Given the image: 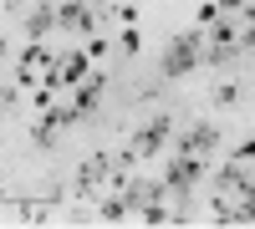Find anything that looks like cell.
<instances>
[{
    "mask_svg": "<svg viewBox=\"0 0 255 229\" xmlns=\"http://www.w3.org/2000/svg\"><path fill=\"white\" fill-rule=\"evenodd\" d=\"M204 41H209V36H199V31H179V36L163 46V76H168V81L189 76V72L204 61Z\"/></svg>",
    "mask_w": 255,
    "mask_h": 229,
    "instance_id": "obj_1",
    "label": "cell"
},
{
    "mask_svg": "<svg viewBox=\"0 0 255 229\" xmlns=\"http://www.w3.org/2000/svg\"><path fill=\"white\" fill-rule=\"evenodd\" d=\"M204 168H209V163H204L199 153H179V158L163 168V189H174V199H184V194L204 178Z\"/></svg>",
    "mask_w": 255,
    "mask_h": 229,
    "instance_id": "obj_2",
    "label": "cell"
},
{
    "mask_svg": "<svg viewBox=\"0 0 255 229\" xmlns=\"http://www.w3.org/2000/svg\"><path fill=\"white\" fill-rule=\"evenodd\" d=\"M168 138H174V117H153V122H143V128H133V138H128V143H133V153L138 158H158L163 148H168Z\"/></svg>",
    "mask_w": 255,
    "mask_h": 229,
    "instance_id": "obj_3",
    "label": "cell"
},
{
    "mask_svg": "<svg viewBox=\"0 0 255 229\" xmlns=\"http://www.w3.org/2000/svg\"><path fill=\"white\" fill-rule=\"evenodd\" d=\"M51 67H56V51H46L41 41H31V46L20 51V61H15V81L20 87H41Z\"/></svg>",
    "mask_w": 255,
    "mask_h": 229,
    "instance_id": "obj_4",
    "label": "cell"
},
{
    "mask_svg": "<svg viewBox=\"0 0 255 229\" xmlns=\"http://www.w3.org/2000/svg\"><path fill=\"white\" fill-rule=\"evenodd\" d=\"M215 148H220V128H215V122H194V128L179 138V153H199V158H209Z\"/></svg>",
    "mask_w": 255,
    "mask_h": 229,
    "instance_id": "obj_5",
    "label": "cell"
},
{
    "mask_svg": "<svg viewBox=\"0 0 255 229\" xmlns=\"http://www.w3.org/2000/svg\"><path fill=\"white\" fill-rule=\"evenodd\" d=\"M102 87H108V76L102 72H92L87 81H77V97H72V107H77V117L87 122L92 112H97V102H102Z\"/></svg>",
    "mask_w": 255,
    "mask_h": 229,
    "instance_id": "obj_6",
    "label": "cell"
},
{
    "mask_svg": "<svg viewBox=\"0 0 255 229\" xmlns=\"http://www.w3.org/2000/svg\"><path fill=\"white\" fill-rule=\"evenodd\" d=\"M250 183V163H240V158H230L225 168L215 173V199H230V194H240Z\"/></svg>",
    "mask_w": 255,
    "mask_h": 229,
    "instance_id": "obj_7",
    "label": "cell"
},
{
    "mask_svg": "<svg viewBox=\"0 0 255 229\" xmlns=\"http://www.w3.org/2000/svg\"><path fill=\"white\" fill-rule=\"evenodd\" d=\"M123 194H128V204H133V209H143V204H158V199H163V183L128 178V183H123Z\"/></svg>",
    "mask_w": 255,
    "mask_h": 229,
    "instance_id": "obj_8",
    "label": "cell"
},
{
    "mask_svg": "<svg viewBox=\"0 0 255 229\" xmlns=\"http://www.w3.org/2000/svg\"><path fill=\"white\" fill-rule=\"evenodd\" d=\"M51 204H56V199H20V204H15V219H20V224H46V219H51Z\"/></svg>",
    "mask_w": 255,
    "mask_h": 229,
    "instance_id": "obj_9",
    "label": "cell"
},
{
    "mask_svg": "<svg viewBox=\"0 0 255 229\" xmlns=\"http://www.w3.org/2000/svg\"><path fill=\"white\" fill-rule=\"evenodd\" d=\"M138 219H143L148 229H163V224H189L184 214H174V209H168V204H143V209H138Z\"/></svg>",
    "mask_w": 255,
    "mask_h": 229,
    "instance_id": "obj_10",
    "label": "cell"
},
{
    "mask_svg": "<svg viewBox=\"0 0 255 229\" xmlns=\"http://www.w3.org/2000/svg\"><path fill=\"white\" fill-rule=\"evenodd\" d=\"M128 214H133L128 194H113V199H102V204H97V219H102V224H123Z\"/></svg>",
    "mask_w": 255,
    "mask_h": 229,
    "instance_id": "obj_11",
    "label": "cell"
},
{
    "mask_svg": "<svg viewBox=\"0 0 255 229\" xmlns=\"http://www.w3.org/2000/svg\"><path fill=\"white\" fill-rule=\"evenodd\" d=\"M51 26H56V5H36V10H31V20H26V36H31V41H41Z\"/></svg>",
    "mask_w": 255,
    "mask_h": 229,
    "instance_id": "obj_12",
    "label": "cell"
},
{
    "mask_svg": "<svg viewBox=\"0 0 255 229\" xmlns=\"http://www.w3.org/2000/svg\"><path fill=\"white\" fill-rule=\"evenodd\" d=\"M204 46H240V26L235 20H215V36H209Z\"/></svg>",
    "mask_w": 255,
    "mask_h": 229,
    "instance_id": "obj_13",
    "label": "cell"
},
{
    "mask_svg": "<svg viewBox=\"0 0 255 229\" xmlns=\"http://www.w3.org/2000/svg\"><path fill=\"white\" fill-rule=\"evenodd\" d=\"M56 133H61V128H56V122H51L46 112H41V122L31 128V143H36V148H51V143H56Z\"/></svg>",
    "mask_w": 255,
    "mask_h": 229,
    "instance_id": "obj_14",
    "label": "cell"
},
{
    "mask_svg": "<svg viewBox=\"0 0 255 229\" xmlns=\"http://www.w3.org/2000/svg\"><path fill=\"white\" fill-rule=\"evenodd\" d=\"M240 97H245V92L235 87V81H220V87H215V107H235Z\"/></svg>",
    "mask_w": 255,
    "mask_h": 229,
    "instance_id": "obj_15",
    "label": "cell"
},
{
    "mask_svg": "<svg viewBox=\"0 0 255 229\" xmlns=\"http://www.w3.org/2000/svg\"><path fill=\"white\" fill-rule=\"evenodd\" d=\"M240 219H245V224H255V178L240 189Z\"/></svg>",
    "mask_w": 255,
    "mask_h": 229,
    "instance_id": "obj_16",
    "label": "cell"
},
{
    "mask_svg": "<svg viewBox=\"0 0 255 229\" xmlns=\"http://www.w3.org/2000/svg\"><path fill=\"white\" fill-rule=\"evenodd\" d=\"M0 102H5V117L20 107V81H5V92H0Z\"/></svg>",
    "mask_w": 255,
    "mask_h": 229,
    "instance_id": "obj_17",
    "label": "cell"
},
{
    "mask_svg": "<svg viewBox=\"0 0 255 229\" xmlns=\"http://www.w3.org/2000/svg\"><path fill=\"white\" fill-rule=\"evenodd\" d=\"M240 46H255V5H245V26H240Z\"/></svg>",
    "mask_w": 255,
    "mask_h": 229,
    "instance_id": "obj_18",
    "label": "cell"
},
{
    "mask_svg": "<svg viewBox=\"0 0 255 229\" xmlns=\"http://www.w3.org/2000/svg\"><path fill=\"white\" fill-rule=\"evenodd\" d=\"M118 20H128V26H133V20H138V0H123V5H118Z\"/></svg>",
    "mask_w": 255,
    "mask_h": 229,
    "instance_id": "obj_19",
    "label": "cell"
},
{
    "mask_svg": "<svg viewBox=\"0 0 255 229\" xmlns=\"http://www.w3.org/2000/svg\"><path fill=\"white\" fill-rule=\"evenodd\" d=\"M138 46H143V36H138V26H133V31L123 36V51H128V56H138Z\"/></svg>",
    "mask_w": 255,
    "mask_h": 229,
    "instance_id": "obj_20",
    "label": "cell"
},
{
    "mask_svg": "<svg viewBox=\"0 0 255 229\" xmlns=\"http://www.w3.org/2000/svg\"><path fill=\"white\" fill-rule=\"evenodd\" d=\"M209 20H220V0H209V5H199V26H209Z\"/></svg>",
    "mask_w": 255,
    "mask_h": 229,
    "instance_id": "obj_21",
    "label": "cell"
},
{
    "mask_svg": "<svg viewBox=\"0 0 255 229\" xmlns=\"http://www.w3.org/2000/svg\"><path fill=\"white\" fill-rule=\"evenodd\" d=\"M235 158H240V163H255V138H245V143H240Z\"/></svg>",
    "mask_w": 255,
    "mask_h": 229,
    "instance_id": "obj_22",
    "label": "cell"
},
{
    "mask_svg": "<svg viewBox=\"0 0 255 229\" xmlns=\"http://www.w3.org/2000/svg\"><path fill=\"white\" fill-rule=\"evenodd\" d=\"M250 0H220V10H245Z\"/></svg>",
    "mask_w": 255,
    "mask_h": 229,
    "instance_id": "obj_23",
    "label": "cell"
},
{
    "mask_svg": "<svg viewBox=\"0 0 255 229\" xmlns=\"http://www.w3.org/2000/svg\"><path fill=\"white\" fill-rule=\"evenodd\" d=\"M15 5H26V0H5V10H15Z\"/></svg>",
    "mask_w": 255,
    "mask_h": 229,
    "instance_id": "obj_24",
    "label": "cell"
},
{
    "mask_svg": "<svg viewBox=\"0 0 255 229\" xmlns=\"http://www.w3.org/2000/svg\"><path fill=\"white\" fill-rule=\"evenodd\" d=\"M118 5H123V0H118Z\"/></svg>",
    "mask_w": 255,
    "mask_h": 229,
    "instance_id": "obj_25",
    "label": "cell"
}]
</instances>
